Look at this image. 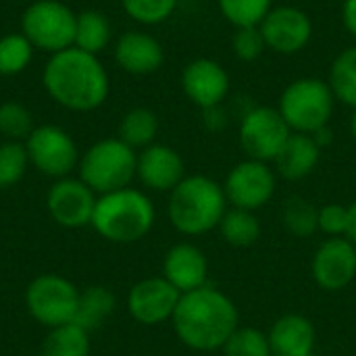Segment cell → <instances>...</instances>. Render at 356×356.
<instances>
[{"instance_id":"obj_1","label":"cell","mask_w":356,"mask_h":356,"mask_svg":"<svg viewBox=\"0 0 356 356\" xmlns=\"http://www.w3.org/2000/svg\"><path fill=\"white\" fill-rule=\"evenodd\" d=\"M42 86L58 106L73 113L100 108L111 92V79L100 58L75 46L50 54L42 71Z\"/></svg>"},{"instance_id":"obj_2","label":"cell","mask_w":356,"mask_h":356,"mask_svg":"<svg viewBox=\"0 0 356 356\" xmlns=\"http://www.w3.org/2000/svg\"><path fill=\"white\" fill-rule=\"evenodd\" d=\"M171 323L181 344L211 353L223 348L240 327V313L227 294L213 286H202L181 294Z\"/></svg>"},{"instance_id":"obj_3","label":"cell","mask_w":356,"mask_h":356,"mask_svg":"<svg viewBox=\"0 0 356 356\" xmlns=\"http://www.w3.org/2000/svg\"><path fill=\"white\" fill-rule=\"evenodd\" d=\"M169 221L184 236H202L219 227L227 213L223 186L207 175H186L169 192Z\"/></svg>"},{"instance_id":"obj_4","label":"cell","mask_w":356,"mask_h":356,"mask_svg":"<svg viewBox=\"0 0 356 356\" xmlns=\"http://www.w3.org/2000/svg\"><path fill=\"white\" fill-rule=\"evenodd\" d=\"M154 219L152 200L129 186L98 196L90 225L100 238L113 244H134L152 229Z\"/></svg>"},{"instance_id":"obj_5","label":"cell","mask_w":356,"mask_h":356,"mask_svg":"<svg viewBox=\"0 0 356 356\" xmlns=\"http://www.w3.org/2000/svg\"><path fill=\"white\" fill-rule=\"evenodd\" d=\"M138 154L119 138H104L92 144L79 159V179L96 194L129 188L136 177Z\"/></svg>"},{"instance_id":"obj_6","label":"cell","mask_w":356,"mask_h":356,"mask_svg":"<svg viewBox=\"0 0 356 356\" xmlns=\"http://www.w3.org/2000/svg\"><path fill=\"white\" fill-rule=\"evenodd\" d=\"M336 102L327 81L298 77L284 88L277 111L294 134H315L330 125Z\"/></svg>"},{"instance_id":"obj_7","label":"cell","mask_w":356,"mask_h":356,"mask_svg":"<svg viewBox=\"0 0 356 356\" xmlns=\"http://www.w3.org/2000/svg\"><path fill=\"white\" fill-rule=\"evenodd\" d=\"M77 13L60 0H33L21 15V33L35 50L56 54L75 42Z\"/></svg>"},{"instance_id":"obj_8","label":"cell","mask_w":356,"mask_h":356,"mask_svg":"<svg viewBox=\"0 0 356 356\" xmlns=\"http://www.w3.org/2000/svg\"><path fill=\"white\" fill-rule=\"evenodd\" d=\"M79 288L56 273H42L29 282L25 290V307L27 313L44 327L54 330L67 323H73Z\"/></svg>"},{"instance_id":"obj_9","label":"cell","mask_w":356,"mask_h":356,"mask_svg":"<svg viewBox=\"0 0 356 356\" xmlns=\"http://www.w3.org/2000/svg\"><path fill=\"white\" fill-rule=\"evenodd\" d=\"M23 144L29 156V165L52 179L69 177V173L77 169L81 159L71 134L50 123L35 125Z\"/></svg>"},{"instance_id":"obj_10","label":"cell","mask_w":356,"mask_h":356,"mask_svg":"<svg viewBox=\"0 0 356 356\" xmlns=\"http://www.w3.org/2000/svg\"><path fill=\"white\" fill-rule=\"evenodd\" d=\"M292 129L284 121L282 113L273 106H252L242 115L240 121V146L248 159L273 163Z\"/></svg>"},{"instance_id":"obj_11","label":"cell","mask_w":356,"mask_h":356,"mask_svg":"<svg viewBox=\"0 0 356 356\" xmlns=\"http://www.w3.org/2000/svg\"><path fill=\"white\" fill-rule=\"evenodd\" d=\"M275 188H277V173L271 169L269 163L254 161V159H246L238 163L227 173L223 184L227 204L244 211L263 209L273 198Z\"/></svg>"},{"instance_id":"obj_12","label":"cell","mask_w":356,"mask_h":356,"mask_svg":"<svg viewBox=\"0 0 356 356\" xmlns=\"http://www.w3.org/2000/svg\"><path fill=\"white\" fill-rule=\"evenodd\" d=\"M259 29L265 38L267 50L286 56L302 52L313 38V21L307 10L290 4L273 6Z\"/></svg>"},{"instance_id":"obj_13","label":"cell","mask_w":356,"mask_h":356,"mask_svg":"<svg viewBox=\"0 0 356 356\" xmlns=\"http://www.w3.org/2000/svg\"><path fill=\"white\" fill-rule=\"evenodd\" d=\"M98 196L77 177L56 179L46 194V209L54 223L65 229H79L92 223Z\"/></svg>"},{"instance_id":"obj_14","label":"cell","mask_w":356,"mask_h":356,"mask_svg":"<svg viewBox=\"0 0 356 356\" xmlns=\"http://www.w3.org/2000/svg\"><path fill=\"white\" fill-rule=\"evenodd\" d=\"M181 292L163 275L138 282L127 294V311L140 325H161L173 319Z\"/></svg>"},{"instance_id":"obj_15","label":"cell","mask_w":356,"mask_h":356,"mask_svg":"<svg viewBox=\"0 0 356 356\" xmlns=\"http://www.w3.org/2000/svg\"><path fill=\"white\" fill-rule=\"evenodd\" d=\"M232 79L215 58H194L181 71V90L186 98L202 111L221 106L229 94Z\"/></svg>"},{"instance_id":"obj_16","label":"cell","mask_w":356,"mask_h":356,"mask_svg":"<svg viewBox=\"0 0 356 356\" xmlns=\"http://www.w3.org/2000/svg\"><path fill=\"white\" fill-rule=\"evenodd\" d=\"M356 277V244L346 236L327 238L313 257V280L321 290L340 292Z\"/></svg>"},{"instance_id":"obj_17","label":"cell","mask_w":356,"mask_h":356,"mask_svg":"<svg viewBox=\"0 0 356 356\" xmlns=\"http://www.w3.org/2000/svg\"><path fill=\"white\" fill-rule=\"evenodd\" d=\"M136 177L152 192H171L186 177V165L175 148L154 142L138 154Z\"/></svg>"},{"instance_id":"obj_18","label":"cell","mask_w":356,"mask_h":356,"mask_svg":"<svg viewBox=\"0 0 356 356\" xmlns=\"http://www.w3.org/2000/svg\"><path fill=\"white\" fill-rule=\"evenodd\" d=\"M115 60L129 75H150L165 63L163 44L146 31H125L115 42Z\"/></svg>"},{"instance_id":"obj_19","label":"cell","mask_w":356,"mask_h":356,"mask_svg":"<svg viewBox=\"0 0 356 356\" xmlns=\"http://www.w3.org/2000/svg\"><path fill=\"white\" fill-rule=\"evenodd\" d=\"M163 277L171 286H175L181 294L198 290V288L207 286L209 261L198 246H194L190 242L175 244L165 254Z\"/></svg>"},{"instance_id":"obj_20","label":"cell","mask_w":356,"mask_h":356,"mask_svg":"<svg viewBox=\"0 0 356 356\" xmlns=\"http://www.w3.org/2000/svg\"><path fill=\"white\" fill-rule=\"evenodd\" d=\"M267 336L273 356H313L315 353L317 334L305 315L290 313L280 317Z\"/></svg>"},{"instance_id":"obj_21","label":"cell","mask_w":356,"mask_h":356,"mask_svg":"<svg viewBox=\"0 0 356 356\" xmlns=\"http://www.w3.org/2000/svg\"><path fill=\"white\" fill-rule=\"evenodd\" d=\"M321 159V146L311 134H290L288 142L275 156V173L288 181H300L309 177Z\"/></svg>"},{"instance_id":"obj_22","label":"cell","mask_w":356,"mask_h":356,"mask_svg":"<svg viewBox=\"0 0 356 356\" xmlns=\"http://www.w3.org/2000/svg\"><path fill=\"white\" fill-rule=\"evenodd\" d=\"M115 307H117V298L108 288L90 286L79 292V302H77L73 323L90 334L113 315Z\"/></svg>"},{"instance_id":"obj_23","label":"cell","mask_w":356,"mask_h":356,"mask_svg":"<svg viewBox=\"0 0 356 356\" xmlns=\"http://www.w3.org/2000/svg\"><path fill=\"white\" fill-rule=\"evenodd\" d=\"M113 40V27L108 17L102 10L96 8H86L77 13L75 21V42L73 46L90 52V54H100Z\"/></svg>"},{"instance_id":"obj_24","label":"cell","mask_w":356,"mask_h":356,"mask_svg":"<svg viewBox=\"0 0 356 356\" xmlns=\"http://www.w3.org/2000/svg\"><path fill=\"white\" fill-rule=\"evenodd\" d=\"M159 134V117L146 106H136L127 111L119 123V140H123L134 150H144L154 144Z\"/></svg>"},{"instance_id":"obj_25","label":"cell","mask_w":356,"mask_h":356,"mask_svg":"<svg viewBox=\"0 0 356 356\" xmlns=\"http://www.w3.org/2000/svg\"><path fill=\"white\" fill-rule=\"evenodd\" d=\"M221 238L234 246V248H248L257 244L261 238V221L254 215V211H244V209H227L219 223Z\"/></svg>"},{"instance_id":"obj_26","label":"cell","mask_w":356,"mask_h":356,"mask_svg":"<svg viewBox=\"0 0 356 356\" xmlns=\"http://www.w3.org/2000/svg\"><path fill=\"white\" fill-rule=\"evenodd\" d=\"M327 83L338 102L356 108V44L344 48L332 63Z\"/></svg>"},{"instance_id":"obj_27","label":"cell","mask_w":356,"mask_h":356,"mask_svg":"<svg viewBox=\"0 0 356 356\" xmlns=\"http://www.w3.org/2000/svg\"><path fill=\"white\" fill-rule=\"evenodd\" d=\"M40 356H90V334L75 323L54 327L44 338Z\"/></svg>"},{"instance_id":"obj_28","label":"cell","mask_w":356,"mask_h":356,"mask_svg":"<svg viewBox=\"0 0 356 356\" xmlns=\"http://www.w3.org/2000/svg\"><path fill=\"white\" fill-rule=\"evenodd\" d=\"M284 227L296 238H309L319 232V209L302 196H292L284 202Z\"/></svg>"},{"instance_id":"obj_29","label":"cell","mask_w":356,"mask_h":356,"mask_svg":"<svg viewBox=\"0 0 356 356\" xmlns=\"http://www.w3.org/2000/svg\"><path fill=\"white\" fill-rule=\"evenodd\" d=\"M223 19L240 27H259L267 13L273 8V0H217Z\"/></svg>"},{"instance_id":"obj_30","label":"cell","mask_w":356,"mask_h":356,"mask_svg":"<svg viewBox=\"0 0 356 356\" xmlns=\"http://www.w3.org/2000/svg\"><path fill=\"white\" fill-rule=\"evenodd\" d=\"M31 42L19 33H6L0 38V75L10 77L23 73L33 58Z\"/></svg>"},{"instance_id":"obj_31","label":"cell","mask_w":356,"mask_h":356,"mask_svg":"<svg viewBox=\"0 0 356 356\" xmlns=\"http://www.w3.org/2000/svg\"><path fill=\"white\" fill-rule=\"evenodd\" d=\"M33 115L21 102H2L0 104V136L10 142H25L33 131Z\"/></svg>"},{"instance_id":"obj_32","label":"cell","mask_w":356,"mask_h":356,"mask_svg":"<svg viewBox=\"0 0 356 356\" xmlns=\"http://www.w3.org/2000/svg\"><path fill=\"white\" fill-rule=\"evenodd\" d=\"M29 167V156L23 142H2L0 144V190L17 186Z\"/></svg>"},{"instance_id":"obj_33","label":"cell","mask_w":356,"mask_h":356,"mask_svg":"<svg viewBox=\"0 0 356 356\" xmlns=\"http://www.w3.org/2000/svg\"><path fill=\"white\" fill-rule=\"evenodd\" d=\"M179 0H121L129 19L140 25H161L175 13Z\"/></svg>"},{"instance_id":"obj_34","label":"cell","mask_w":356,"mask_h":356,"mask_svg":"<svg viewBox=\"0 0 356 356\" xmlns=\"http://www.w3.org/2000/svg\"><path fill=\"white\" fill-rule=\"evenodd\" d=\"M225 356H273L269 336L254 327H238L223 346Z\"/></svg>"},{"instance_id":"obj_35","label":"cell","mask_w":356,"mask_h":356,"mask_svg":"<svg viewBox=\"0 0 356 356\" xmlns=\"http://www.w3.org/2000/svg\"><path fill=\"white\" fill-rule=\"evenodd\" d=\"M267 50L265 38L259 27H240L232 35V52L238 60L252 63Z\"/></svg>"},{"instance_id":"obj_36","label":"cell","mask_w":356,"mask_h":356,"mask_svg":"<svg viewBox=\"0 0 356 356\" xmlns=\"http://www.w3.org/2000/svg\"><path fill=\"white\" fill-rule=\"evenodd\" d=\"M348 227V207L330 202L319 209V232H323L330 238L346 236Z\"/></svg>"},{"instance_id":"obj_37","label":"cell","mask_w":356,"mask_h":356,"mask_svg":"<svg viewBox=\"0 0 356 356\" xmlns=\"http://www.w3.org/2000/svg\"><path fill=\"white\" fill-rule=\"evenodd\" d=\"M342 21L346 31L356 38V0H344L342 4Z\"/></svg>"},{"instance_id":"obj_38","label":"cell","mask_w":356,"mask_h":356,"mask_svg":"<svg viewBox=\"0 0 356 356\" xmlns=\"http://www.w3.org/2000/svg\"><path fill=\"white\" fill-rule=\"evenodd\" d=\"M346 238L356 244V200L348 207V227H346Z\"/></svg>"},{"instance_id":"obj_39","label":"cell","mask_w":356,"mask_h":356,"mask_svg":"<svg viewBox=\"0 0 356 356\" xmlns=\"http://www.w3.org/2000/svg\"><path fill=\"white\" fill-rule=\"evenodd\" d=\"M313 138H315V142L321 146V148H325V146H330L332 144V140H334V136H332V129H330V125L327 127H323V129H319V131H315V134H311Z\"/></svg>"},{"instance_id":"obj_40","label":"cell","mask_w":356,"mask_h":356,"mask_svg":"<svg viewBox=\"0 0 356 356\" xmlns=\"http://www.w3.org/2000/svg\"><path fill=\"white\" fill-rule=\"evenodd\" d=\"M350 134L356 140V108H353V117H350Z\"/></svg>"}]
</instances>
